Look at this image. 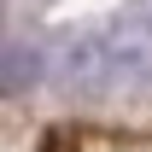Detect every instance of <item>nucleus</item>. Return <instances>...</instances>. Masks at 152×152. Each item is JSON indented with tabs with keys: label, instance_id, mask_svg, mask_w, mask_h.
<instances>
[{
	"label": "nucleus",
	"instance_id": "nucleus-2",
	"mask_svg": "<svg viewBox=\"0 0 152 152\" xmlns=\"http://www.w3.org/2000/svg\"><path fill=\"white\" fill-rule=\"evenodd\" d=\"M58 82L70 94H111V70H105V35H76L58 53Z\"/></svg>",
	"mask_w": 152,
	"mask_h": 152
},
{
	"label": "nucleus",
	"instance_id": "nucleus-3",
	"mask_svg": "<svg viewBox=\"0 0 152 152\" xmlns=\"http://www.w3.org/2000/svg\"><path fill=\"white\" fill-rule=\"evenodd\" d=\"M41 76H47V53L41 47L0 35V99H18L29 88H41Z\"/></svg>",
	"mask_w": 152,
	"mask_h": 152
},
{
	"label": "nucleus",
	"instance_id": "nucleus-1",
	"mask_svg": "<svg viewBox=\"0 0 152 152\" xmlns=\"http://www.w3.org/2000/svg\"><path fill=\"white\" fill-rule=\"evenodd\" d=\"M105 35V70H111V88H146L152 82V23L146 18H123Z\"/></svg>",
	"mask_w": 152,
	"mask_h": 152
}]
</instances>
